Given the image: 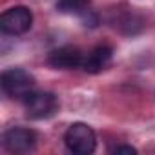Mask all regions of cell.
Masks as SVG:
<instances>
[{"label":"cell","instance_id":"1","mask_svg":"<svg viewBox=\"0 0 155 155\" xmlns=\"http://www.w3.org/2000/svg\"><path fill=\"white\" fill-rule=\"evenodd\" d=\"M64 142L68 150L77 155H90L97 148V135L91 126L84 122H73L64 133Z\"/></svg>","mask_w":155,"mask_h":155},{"label":"cell","instance_id":"2","mask_svg":"<svg viewBox=\"0 0 155 155\" xmlns=\"http://www.w3.org/2000/svg\"><path fill=\"white\" fill-rule=\"evenodd\" d=\"M0 84H2L4 93L9 95L11 99H26L33 93L35 77L22 68H13L2 73Z\"/></svg>","mask_w":155,"mask_h":155},{"label":"cell","instance_id":"3","mask_svg":"<svg viewBox=\"0 0 155 155\" xmlns=\"http://www.w3.org/2000/svg\"><path fill=\"white\" fill-rule=\"evenodd\" d=\"M26 115L29 119H48L58 111V99L48 91H33L24 99Z\"/></svg>","mask_w":155,"mask_h":155},{"label":"cell","instance_id":"4","mask_svg":"<svg viewBox=\"0 0 155 155\" xmlns=\"http://www.w3.org/2000/svg\"><path fill=\"white\" fill-rule=\"evenodd\" d=\"M33 24V13L26 6H15L0 17V29L6 35H22L29 31Z\"/></svg>","mask_w":155,"mask_h":155},{"label":"cell","instance_id":"5","mask_svg":"<svg viewBox=\"0 0 155 155\" xmlns=\"http://www.w3.org/2000/svg\"><path fill=\"white\" fill-rule=\"evenodd\" d=\"M37 135L28 128H11L4 133V148L9 153H28L35 148Z\"/></svg>","mask_w":155,"mask_h":155},{"label":"cell","instance_id":"6","mask_svg":"<svg viewBox=\"0 0 155 155\" xmlns=\"http://www.w3.org/2000/svg\"><path fill=\"white\" fill-rule=\"evenodd\" d=\"M84 53L75 48V46H62L48 55V64L55 69H75V68H82Z\"/></svg>","mask_w":155,"mask_h":155},{"label":"cell","instance_id":"7","mask_svg":"<svg viewBox=\"0 0 155 155\" xmlns=\"http://www.w3.org/2000/svg\"><path fill=\"white\" fill-rule=\"evenodd\" d=\"M113 58V49L106 44L93 48L88 55H84L82 60V69L88 73H101L102 69H106L111 64Z\"/></svg>","mask_w":155,"mask_h":155},{"label":"cell","instance_id":"8","mask_svg":"<svg viewBox=\"0 0 155 155\" xmlns=\"http://www.w3.org/2000/svg\"><path fill=\"white\" fill-rule=\"evenodd\" d=\"M57 9L64 15L82 17L86 11H90V0H58Z\"/></svg>","mask_w":155,"mask_h":155},{"label":"cell","instance_id":"9","mask_svg":"<svg viewBox=\"0 0 155 155\" xmlns=\"http://www.w3.org/2000/svg\"><path fill=\"white\" fill-rule=\"evenodd\" d=\"M113 151H115V153H126V155H135V153H137V150H135L133 146H126V144L117 146Z\"/></svg>","mask_w":155,"mask_h":155}]
</instances>
